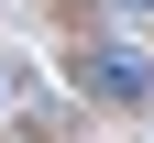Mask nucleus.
Segmentation results:
<instances>
[{
  "instance_id": "obj_1",
  "label": "nucleus",
  "mask_w": 154,
  "mask_h": 143,
  "mask_svg": "<svg viewBox=\"0 0 154 143\" xmlns=\"http://www.w3.org/2000/svg\"><path fill=\"white\" fill-rule=\"evenodd\" d=\"M88 88H99V99H121V110H132V99H154V66H143L132 44H88Z\"/></svg>"
},
{
  "instance_id": "obj_2",
  "label": "nucleus",
  "mask_w": 154,
  "mask_h": 143,
  "mask_svg": "<svg viewBox=\"0 0 154 143\" xmlns=\"http://www.w3.org/2000/svg\"><path fill=\"white\" fill-rule=\"evenodd\" d=\"M121 11H132V22H154V0H121Z\"/></svg>"
}]
</instances>
